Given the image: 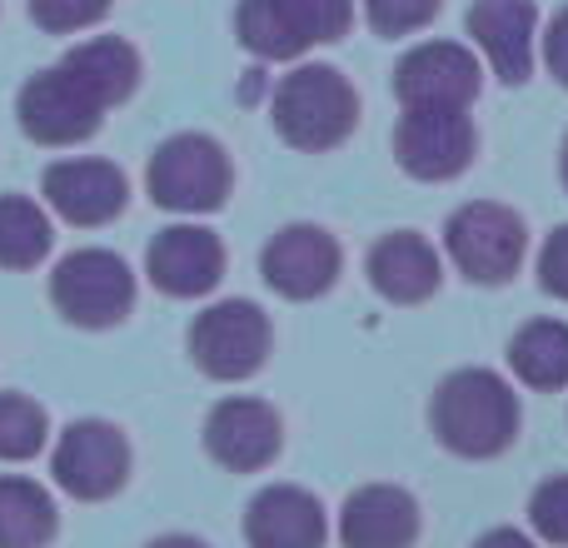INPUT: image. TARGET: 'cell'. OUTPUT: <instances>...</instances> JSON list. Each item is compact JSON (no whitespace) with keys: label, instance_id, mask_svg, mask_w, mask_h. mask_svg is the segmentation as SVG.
Returning a JSON list of instances; mask_svg holds the SVG:
<instances>
[{"label":"cell","instance_id":"obj_1","mask_svg":"<svg viewBox=\"0 0 568 548\" xmlns=\"http://www.w3.org/2000/svg\"><path fill=\"white\" fill-rule=\"evenodd\" d=\"M429 429L444 454L484 464L519 439V394L494 369H454L434 384Z\"/></svg>","mask_w":568,"mask_h":548},{"label":"cell","instance_id":"obj_2","mask_svg":"<svg viewBox=\"0 0 568 548\" xmlns=\"http://www.w3.org/2000/svg\"><path fill=\"white\" fill-rule=\"evenodd\" d=\"M270 120L290 150L324 155V150H339L359 125V90L349 85L344 70L324 65V60H304L275 85Z\"/></svg>","mask_w":568,"mask_h":548},{"label":"cell","instance_id":"obj_3","mask_svg":"<svg viewBox=\"0 0 568 548\" xmlns=\"http://www.w3.org/2000/svg\"><path fill=\"white\" fill-rule=\"evenodd\" d=\"M145 190L170 215H215V210H225L230 190H235V165H230L220 140L185 130V135H170L150 155Z\"/></svg>","mask_w":568,"mask_h":548},{"label":"cell","instance_id":"obj_4","mask_svg":"<svg viewBox=\"0 0 568 548\" xmlns=\"http://www.w3.org/2000/svg\"><path fill=\"white\" fill-rule=\"evenodd\" d=\"M444 255L469 284H509L529 260V225L499 200H469L444 220Z\"/></svg>","mask_w":568,"mask_h":548},{"label":"cell","instance_id":"obj_5","mask_svg":"<svg viewBox=\"0 0 568 548\" xmlns=\"http://www.w3.org/2000/svg\"><path fill=\"white\" fill-rule=\"evenodd\" d=\"M270 349H275V329H270V314L255 300H220L200 309L190 324V359L205 379H255L270 364Z\"/></svg>","mask_w":568,"mask_h":548},{"label":"cell","instance_id":"obj_6","mask_svg":"<svg viewBox=\"0 0 568 548\" xmlns=\"http://www.w3.org/2000/svg\"><path fill=\"white\" fill-rule=\"evenodd\" d=\"M50 304L75 329H110L135 309V274L115 250H75L50 274Z\"/></svg>","mask_w":568,"mask_h":548},{"label":"cell","instance_id":"obj_7","mask_svg":"<svg viewBox=\"0 0 568 548\" xmlns=\"http://www.w3.org/2000/svg\"><path fill=\"white\" fill-rule=\"evenodd\" d=\"M16 120L36 145L65 150V145H80V140L95 135L100 120H105V105H100V95L75 75V70L50 65L20 85Z\"/></svg>","mask_w":568,"mask_h":548},{"label":"cell","instance_id":"obj_8","mask_svg":"<svg viewBox=\"0 0 568 548\" xmlns=\"http://www.w3.org/2000/svg\"><path fill=\"white\" fill-rule=\"evenodd\" d=\"M484 90V60L459 40H424L394 65L399 110H469Z\"/></svg>","mask_w":568,"mask_h":548},{"label":"cell","instance_id":"obj_9","mask_svg":"<svg viewBox=\"0 0 568 548\" xmlns=\"http://www.w3.org/2000/svg\"><path fill=\"white\" fill-rule=\"evenodd\" d=\"M479 155L469 110H404L394 125V165L419 185L459 180Z\"/></svg>","mask_w":568,"mask_h":548},{"label":"cell","instance_id":"obj_10","mask_svg":"<svg viewBox=\"0 0 568 548\" xmlns=\"http://www.w3.org/2000/svg\"><path fill=\"white\" fill-rule=\"evenodd\" d=\"M50 474L80 504L115 499L130 479V439L110 419H75L50 449Z\"/></svg>","mask_w":568,"mask_h":548},{"label":"cell","instance_id":"obj_11","mask_svg":"<svg viewBox=\"0 0 568 548\" xmlns=\"http://www.w3.org/2000/svg\"><path fill=\"white\" fill-rule=\"evenodd\" d=\"M284 419L255 394H230L205 414V454L230 474H260L280 459Z\"/></svg>","mask_w":568,"mask_h":548},{"label":"cell","instance_id":"obj_12","mask_svg":"<svg viewBox=\"0 0 568 548\" xmlns=\"http://www.w3.org/2000/svg\"><path fill=\"white\" fill-rule=\"evenodd\" d=\"M339 270H344L339 240L324 225H284L270 235L265 255H260L265 284L280 300H294V304H310L320 294H329Z\"/></svg>","mask_w":568,"mask_h":548},{"label":"cell","instance_id":"obj_13","mask_svg":"<svg viewBox=\"0 0 568 548\" xmlns=\"http://www.w3.org/2000/svg\"><path fill=\"white\" fill-rule=\"evenodd\" d=\"M145 274L170 300H205L225 280V245L215 230L195 225H165L145 250Z\"/></svg>","mask_w":568,"mask_h":548},{"label":"cell","instance_id":"obj_14","mask_svg":"<svg viewBox=\"0 0 568 548\" xmlns=\"http://www.w3.org/2000/svg\"><path fill=\"white\" fill-rule=\"evenodd\" d=\"M40 195H45V205L55 210L65 225L95 230V225H110V220L125 210L130 185H125V170L110 165V160L70 155V160H55V165L45 170Z\"/></svg>","mask_w":568,"mask_h":548},{"label":"cell","instance_id":"obj_15","mask_svg":"<svg viewBox=\"0 0 568 548\" xmlns=\"http://www.w3.org/2000/svg\"><path fill=\"white\" fill-rule=\"evenodd\" d=\"M464 26H469L479 60L504 85H524L534 75V40H539V6L534 0H474Z\"/></svg>","mask_w":568,"mask_h":548},{"label":"cell","instance_id":"obj_16","mask_svg":"<svg viewBox=\"0 0 568 548\" xmlns=\"http://www.w3.org/2000/svg\"><path fill=\"white\" fill-rule=\"evenodd\" d=\"M364 280L374 294H384L389 304H424L439 294L444 284V260L414 230H389L369 245L364 255Z\"/></svg>","mask_w":568,"mask_h":548},{"label":"cell","instance_id":"obj_17","mask_svg":"<svg viewBox=\"0 0 568 548\" xmlns=\"http://www.w3.org/2000/svg\"><path fill=\"white\" fill-rule=\"evenodd\" d=\"M419 499L399 484H359L339 509V548H414Z\"/></svg>","mask_w":568,"mask_h":548},{"label":"cell","instance_id":"obj_18","mask_svg":"<svg viewBox=\"0 0 568 548\" xmlns=\"http://www.w3.org/2000/svg\"><path fill=\"white\" fill-rule=\"evenodd\" d=\"M250 548H324L329 544V514L300 484H270L245 509Z\"/></svg>","mask_w":568,"mask_h":548},{"label":"cell","instance_id":"obj_19","mask_svg":"<svg viewBox=\"0 0 568 548\" xmlns=\"http://www.w3.org/2000/svg\"><path fill=\"white\" fill-rule=\"evenodd\" d=\"M509 369L524 389L559 394L568 389V324L564 319H529L509 339Z\"/></svg>","mask_w":568,"mask_h":548},{"label":"cell","instance_id":"obj_20","mask_svg":"<svg viewBox=\"0 0 568 548\" xmlns=\"http://www.w3.org/2000/svg\"><path fill=\"white\" fill-rule=\"evenodd\" d=\"M65 70H75L80 80H85L90 90L100 95V105H120V100L135 95L140 85V55L130 40L120 35H90L80 40V45H70V55L60 60Z\"/></svg>","mask_w":568,"mask_h":548},{"label":"cell","instance_id":"obj_21","mask_svg":"<svg viewBox=\"0 0 568 548\" xmlns=\"http://www.w3.org/2000/svg\"><path fill=\"white\" fill-rule=\"evenodd\" d=\"M55 524V499L36 479L0 474V548H45Z\"/></svg>","mask_w":568,"mask_h":548},{"label":"cell","instance_id":"obj_22","mask_svg":"<svg viewBox=\"0 0 568 548\" xmlns=\"http://www.w3.org/2000/svg\"><path fill=\"white\" fill-rule=\"evenodd\" d=\"M235 35H240V45H245L250 55L280 60V65L284 60H300L304 50H310L304 30L294 26V16H290V0H240Z\"/></svg>","mask_w":568,"mask_h":548},{"label":"cell","instance_id":"obj_23","mask_svg":"<svg viewBox=\"0 0 568 548\" xmlns=\"http://www.w3.org/2000/svg\"><path fill=\"white\" fill-rule=\"evenodd\" d=\"M50 215L26 195H0V270H36L50 255Z\"/></svg>","mask_w":568,"mask_h":548},{"label":"cell","instance_id":"obj_24","mask_svg":"<svg viewBox=\"0 0 568 548\" xmlns=\"http://www.w3.org/2000/svg\"><path fill=\"white\" fill-rule=\"evenodd\" d=\"M50 444V414L30 394H0V464H26Z\"/></svg>","mask_w":568,"mask_h":548},{"label":"cell","instance_id":"obj_25","mask_svg":"<svg viewBox=\"0 0 568 548\" xmlns=\"http://www.w3.org/2000/svg\"><path fill=\"white\" fill-rule=\"evenodd\" d=\"M359 6H364V20H369L374 35L399 40V35H414V30L434 26L444 0H359Z\"/></svg>","mask_w":568,"mask_h":548},{"label":"cell","instance_id":"obj_26","mask_svg":"<svg viewBox=\"0 0 568 548\" xmlns=\"http://www.w3.org/2000/svg\"><path fill=\"white\" fill-rule=\"evenodd\" d=\"M294 26L304 30V40L314 45H334V40L349 35L354 26V0H290Z\"/></svg>","mask_w":568,"mask_h":548},{"label":"cell","instance_id":"obj_27","mask_svg":"<svg viewBox=\"0 0 568 548\" xmlns=\"http://www.w3.org/2000/svg\"><path fill=\"white\" fill-rule=\"evenodd\" d=\"M529 529L539 544H568V474H554L529 494Z\"/></svg>","mask_w":568,"mask_h":548},{"label":"cell","instance_id":"obj_28","mask_svg":"<svg viewBox=\"0 0 568 548\" xmlns=\"http://www.w3.org/2000/svg\"><path fill=\"white\" fill-rule=\"evenodd\" d=\"M110 0H30V20L50 35H80V30L100 26Z\"/></svg>","mask_w":568,"mask_h":548},{"label":"cell","instance_id":"obj_29","mask_svg":"<svg viewBox=\"0 0 568 548\" xmlns=\"http://www.w3.org/2000/svg\"><path fill=\"white\" fill-rule=\"evenodd\" d=\"M539 284L554 294V300L568 304V225H559L539 245Z\"/></svg>","mask_w":568,"mask_h":548},{"label":"cell","instance_id":"obj_30","mask_svg":"<svg viewBox=\"0 0 568 548\" xmlns=\"http://www.w3.org/2000/svg\"><path fill=\"white\" fill-rule=\"evenodd\" d=\"M544 65H549V75L568 90V6L554 10L549 30H544Z\"/></svg>","mask_w":568,"mask_h":548},{"label":"cell","instance_id":"obj_31","mask_svg":"<svg viewBox=\"0 0 568 548\" xmlns=\"http://www.w3.org/2000/svg\"><path fill=\"white\" fill-rule=\"evenodd\" d=\"M474 548H539V539H534V534H524V529H509V524H499V529L479 534Z\"/></svg>","mask_w":568,"mask_h":548},{"label":"cell","instance_id":"obj_32","mask_svg":"<svg viewBox=\"0 0 568 548\" xmlns=\"http://www.w3.org/2000/svg\"><path fill=\"white\" fill-rule=\"evenodd\" d=\"M145 548H210V544L195 539V534H160V539H150Z\"/></svg>","mask_w":568,"mask_h":548},{"label":"cell","instance_id":"obj_33","mask_svg":"<svg viewBox=\"0 0 568 548\" xmlns=\"http://www.w3.org/2000/svg\"><path fill=\"white\" fill-rule=\"evenodd\" d=\"M559 180H564V190H568V135H564V150H559Z\"/></svg>","mask_w":568,"mask_h":548}]
</instances>
